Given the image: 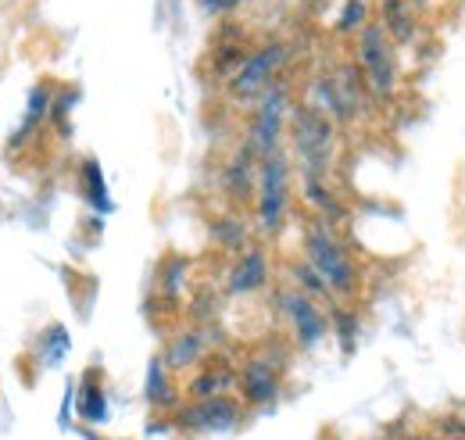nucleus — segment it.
I'll return each mask as SVG.
<instances>
[{"label":"nucleus","instance_id":"nucleus-1","mask_svg":"<svg viewBox=\"0 0 465 440\" xmlns=\"http://www.w3.org/2000/svg\"><path fill=\"white\" fill-rule=\"evenodd\" d=\"M358 68L365 75V86L376 101H391L398 94V79H401V68H398V55H394V40L383 33L380 22H369L361 33H358Z\"/></svg>","mask_w":465,"mask_h":440},{"label":"nucleus","instance_id":"nucleus-2","mask_svg":"<svg viewBox=\"0 0 465 440\" xmlns=\"http://www.w3.org/2000/svg\"><path fill=\"white\" fill-rule=\"evenodd\" d=\"M304 251H308V265L326 279V286L333 294H341L344 301H351L358 294V269H354V258L344 251V244L333 236L330 225H312L308 229V240H304Z\"/></svg>","mask_w":465,"mask_h":440},{"label":"nucleus","instance_id":"nucleus-3","mask_svg":"<svg viewBox=\"0 0 465 440\" xmlns=\"http://www.w3.org/2000/svg\"><path fill=\"white\" fill-rule=\"evenodd\" d=\"M293 144L304 175H326L330 155H333V122L315 108L293 111Z\"/></svg>","mask_w":465,"mask_h":440},{"label":"nucleus","instance_id":"nucleus-4","mask_svg":"<svg viewBox=\"0 0 465 440\" xmlns=\"http://www.w3.org/2000/svg\"><path fill=\"white\" fill-rule=\"evenodd\" d=\"M287 194H291V162L283 151L262 158L258 175V219L269 233H276L287 219Z\"/></svg>","mask_w":465,"mask_h":440},{"label":"nucleus","instance_id":"nucleus-5","mask_svg":"<svg viewBox=\"0 0 465 440\" xmlns=\"http://www.w3.org/2000/svg\"><path fill=\"white\" fill-rule=\"evenodd\" d=\"M283 115H287V90L283 86L265 90L254 129H251V147L258 151V158H269L272 151H280L276 144H280V133H283Z\"/></svg>","mask_w":465,"mask_h":440},{"label":"nucleus","instance_id":"nucleus-6","mask_svg":"<svg viewBox=\"0 0 465 440\" xmlns=\"http://www.w3.org/2000/svg\"><path fill=\"white\" fill-rule=\"evenodd\" d=\"M283 57H287V51H283L280 44H272V47H262V51H258L254 57H247V61L240 65L236 79H232V97H240V101H251L254 94L269 90V79L280 72Z\"/></svg>","mask_w":465,"mask_h":440},{"label":"nucleus","instance_id":"nucleus-7","mask_svg":"<svg viewBox=\"0 0 465 440\" xmlns=\"http://www.w3.org/2000/svg\"><path fill=\"white\" fill-rule=\"evenodd\" d=\"M280 305H283V312L291 315L293 336H297V344H301V347H315V344L330 333L326 315L319 312V305H315L308 294H301V290H287V294L280 297Z\"/></svg>","mask_w":465,"mask_h":440},{"label":"nucleus","instance_id":"nucleus-8","mask_svg":"<svg viewBox=\"0 0 465 440\" xmlns=\"http://www.w3.org/2000/svg\"><path fill=\"white\" fill-rule=\"evenodd\" d=\"M380 25L383 33L394 40V44H415L422 25H419V11L408 4V0H380Z\"/></svg>","mask_w":465,"mask_h":440},{"label":"nucleus","instance_id":"nucleus-9","mask_svg":"<svg viewBox=\"0 0 465 440\" xmlns=\"http://www.w3.org/2000/svg\"><path fill=\"white\" fill-rule=\"evenodd\" d=\"M236 405L226 401V397H208V401H201L197 408H190L186 412V426H193V430H230L236 426Z\"/></svg>","mask_w":465,"mask_h":440},{"label":"nucleus","instance_id":"nucleus-10","mask_svg":"<svg viewBox=\"0 0 465 440\" xmlns=\"http://www.w3.org/2000/svg\"><path fill=\"white\" fill-rule=\"evenodd\" d=\"M243 394H247V401L251 405H269L272 397H276V390H280V380H276V369L265 362V358H254L247 369H243Z\"/></svg>","mask_w":465,"mask_h":440},{"label":"nucleus","instance_id":"nucleus-11","mask_svg":"<svg viewBox=\"0 0 465 440\" xmlns=\"http://www.w3.org/2000/svg\"><path fill=\"white\" fill-rule=\"evenodd\" d=\"M265 279H269V262H265V255H262V251H247V255L240 258V265L232 269L230 290L232 294H251V290H258Z\"/></svg>","mask_w":465,"mask_h":440},{"label":"nucleus","instance_id":"nucleus-12","mask_svg":"<svg viewBox=\"0 0 465 440\" xmlns=\"http://www.w3.org/2000/svg\"><path fill=\"white\" fill-rule=\"evenodd\" d=\"M304 197H308V201H312L326 219H344V215H348V212H344V205L333 197V190H330L319 175H304Z\"/></svg>","mask_w":465,"mask_h":440},{"label":"nucleus","instance_id":"nucleus-13","mask_svg":"<svg viewBox=\"0 0 465 440\" xmlns=\"http://www.w3.org/2000/svg\"><path fill=\"white\" fill-rule=\"evenodd\" d=\"M201 347H204L201 333H183V336H179V340L173 344V351H169V365L183 369V365L197 362V358H201Z\"/></svg>","mask_w":465,"mask_h":440},{"label":"nucleus","instance_id":"nucleus-14","mask_svg":"<svg viewBox=\"0 0 465 440\" xmlns=\"http://www.w3.org/2000/svg\"><path fill=\"white\" fill-rule=\"evenodd\" d=\"M79 412L86 423H104L108 419V397L101 386H86L83 390V401H79Z\"/></svg>","mask_w":465,"mask_h":440},{"label":"nucleus","instance_id":"nucleus-15","mask_svg":"<svg viewBox=\"0 0 465 440\" xmlns=\"http://www.w3.org/2000/svg\"><path fill=\"white\" fill-rule=\"evenodd\" d=\"M86 183H90V201L101 208V212H112V201H108V190H104V175H101V165L90 158L86 162Z\"/></svg>","mask_w":465,"mask_h":440},{"label":"nucleus","instance_id":"nucleus-16","mask_svg":"<svg viewBox=\"0 0 465 440\" xmlns=\"http://www.w3.org/2000/svg\"><path fill=\"white\" fill-rule=\"evenodd\" d=\"M365 18H369V4H365V0H348L344 18L337 22V29H341V33H351V29H358V33H361V29L369 25Z\"/></svg>","mask_w":465,"mask_h":440},{"label":"nucleus","instance_id":"nucleus-17","mask_svg":"<svg viewBox=\"0 0 465 440\" xmlns=\"http://www.w3.org/2000/svg\"><path fill=\"white\" fill-rule=\"evenodd\" d=\"M147 397L154 401V405H165L169 401V386H165V365L154 358L151 362V376H147Z\"/></svg>","mask_w":465,"mask_h":440},{"label":"nucleus","instance_id":"nucleus-18","mask_svg":"<svg viewBox=\"0 0 465 440\" xmlns=\"http://www.w3.org/2000/svg\"><path fill=\"white\" fill-rule=\"evenodd\" d=\"M293 275H297V283H301V294H308V297H312V294H326V290H330V286H326V279L315 273L312 265H297Z\"/></svg>","mask_w":465,"mask_h":440},{"label":"nucleus","instance_id":"nucleus-19","mask_svg":"<svg viewBox=\"0 0 465 440\" xmlns=\"http://www.w3.org/2000/svg\"><path fill=\"white\" fill-rule=\"evenodd\" d=\"M333 323H337V330L344 336V351H351V344H354V315L344 312V308H337L333 312Z\"/></svg>","mask_w":465,"mask_h":440},{"label":"nucleus","instance_id":"nucleus-20","mask_svg":"<svg viewBox=\"0 0 465 440\" xmlns=\"http://www.w3.org/2000/svg\"><path fill=\"white\" fill-rule=\"evenodd\" d=\"M240 0H204V7L208 11H230V7H236Z\"/></svg>","mask_w":465,"mask_h":440},{"label":"nucleus","instance_id":"nucleus-21","mask_svg":"<svg viewBox=\"0 0 465 440\" xmlns=\"http://www.w3.org/2000/svg\"><path fill=\"white\" fill-rule=\"evenodd\" d=\"M408 4H411V7H415V11H430V7H433V4H437V0H408Z\"/></svg>","mask_w":465,"mask_h":440},{"label":"nucleus","instance_id":"nucleus-22","mask_svg":"<svg viewBox=\"0 0 465 440\" xmlns=\"http://www.w3.org/2000/svg\"><path fill=\"white\" fill-rule=\"evenodd\" d=\"M437 440H448V437H437Z\"/></svg>","mask_w":465,"mask_h":440}]
</instances>
